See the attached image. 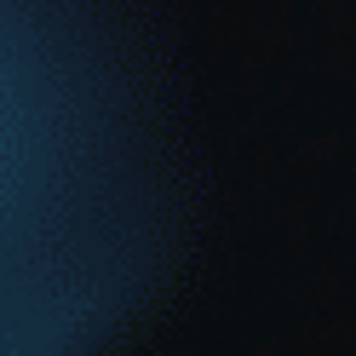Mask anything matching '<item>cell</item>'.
I'll return each instance as SVG.
<instances>
[]
</instances>
